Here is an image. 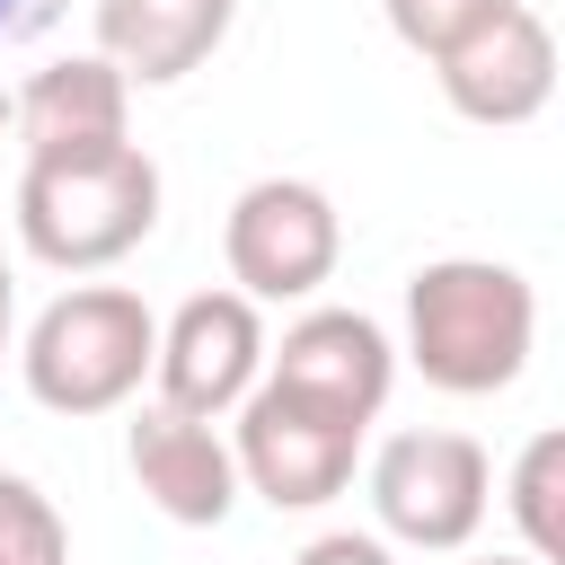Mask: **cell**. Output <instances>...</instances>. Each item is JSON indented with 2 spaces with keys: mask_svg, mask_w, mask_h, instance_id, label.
Segmentation results:
<instances>
[{
  "mask_svg": "<svg viewBox=\"0 0 565 565\" xmlns=\"http://www.w3.org/2000/svg\"><path fill=\"white\" fill-rule=\"evenodd\" d=\"M388 9V35L406 44V53H424V62H441L459 35H477L503 0H380Z\"/></svg>",
  "mask_w": 565,
  "mask_h": 565,
  "instance_id": "obj_15",
  "label": "cell"
},
{
  "mask_svg": "<svg viewBox=\"0 0 565 565\" xmlns=\"http://www.w3.org/2000/svg\"><path fill=\"white\" fill-rule=\"evenodd\" d=\"M230 18L238 0H97V53L141 88H177L221 53Z\"/></svg>",
  "mask_w": 565,
  "mask_h": 565,
  "instance_id": "obj_12",
  "label": "cell"
},
{
  "mask_svg": "<svg viewBox=\"0 0 565 565\" xmlns=\"http://www.w3.org/2000/svg\"><path fill=\"white\" fill-rule=\"evenodd\" d=\"M238 433H230V459H238V486L265 494L274 512H318L353 486V459H362V424L256 380L238 406Z\"/></svg>",
  "mask_w": 565,
  "mask_h": 565,
  "instance_id": "obj_5",
  "label": "cell"
},
{
  "mask_svg": "<svg viewBox=\"0 0 565 565\" xmlns=\"http://www.w3.org/2000/svg\"><path fill=\"white\" fill-rule=\"evenodd\" d=\"M0 124H9V88H0Z\"/></svg>",
  "mask_w": 565,
  "mask_h": 565,
  "instance_id": "obj_20",
  "label": "cell"
},
{
  "mask_svg": "<svg viewBox=\"0 0 565 565\" xmlns=\"http://www.w3.org/2000/svg\"><path fill=\"white\" fill-rule=\"evenodd\" d=\"M9 327H18V282H9V265H0V362H9Z\"/></svg>",
  "mask_w": 565,
  "mask_h": 565,
  "instance_id": "obj_18",
  "label": "cell"
},
{
  "mask_svg": "<svg viewBox=\"0 0 565 565\" xmlns=\"http://www.w3.org/2000/svg\"><path fill=\"white\" fill-rule=\"evenodd\" d=\"M486 503H494V468L450 424H415V433H388L371 450V512L397 547L450 556L486 530Z\"/></svg>",
  "mask_w": 565,
  "mask_h": 565,
  "instance_id": "obj_4",
  "label": "cell"
},
{
  "mask_svg": "<svg viewBox=\"0 0 565 565\" xmlns=\"http://www.w3.org/2000/svg\"><path fill=\"white\" fill-rule=\"evenodd\" d=\"M124 459H132V486H141L177 530H221L230 503H238V459H230L221 424L177 415V406H159V397L124 424Z\"/></svg>",
  "mask_w": 565,
  "mask_h": 565,
  "instance_id": "obj_10",
  "label": "cell"
},
{
  "mask_svg": "<svg viewBox=\"0 0 565 565\" xmlns=\"http://www.w3.org/2000/svg\"><path fill=\"white\" fill-rule=\"evenodd\" d=\"M221 256H230V291H247L256 309L309 300L344 256V221L309 177H256L221 221Z\"/></svg>",
  "mask_w": 565,
  "mask_h": 565,
  "instance_id": "obj_6",
  "label": "cell"
},
{
  "mask_svg": "<svg viewBox=\"0 0 565 565\" xmlns=\"http://www.w3.org/2000/svg\"><path fill=\"white\" fill-rule=\"evenodd\" d=\"M486 565H539V556H486Z\"/></svg>",
  "mask_w": 565,
  "mask_h": 565,
  "instance_id": "obj_19",
  "label": "cell"
},
{
  "mask_svg": "<svg viewBox=\"0 0 565 565\" xmlns=\"http://www.w3.org/2000/svg\"><path fill=\"white\" fill-rule=\"evenodd\" d=\"M291 565H397V556H388V539H371V530H327V539H309Z\"/></svg>",
  "mask_w": 565,
  "mask_h": 565,
  "instance_id": "obj_16",
  "label": "cell"
},
{
  "mask_svg": "<svg viewBox=\"0 0 565 565\" xmlns=\"http://www.w3.org/2000/svg\"><path fill=\"white\" fill-rule=\"evenodd\" d=\"M441 97H450V115H468V124H486V132H512V124H530L547 97H556V35H547V18L530 9V0H503L477 35H459L441 62Z\"/></svg>",
  "mask_w": 565,
  "mask_h": 565,
  "instance_id": "obj_9",
  "label": "cell"
},
{
  "mask_svg": "<svg viewBox=\"0 0 565 565\" xmlns=\"http://www.w3.org/2000/svg\"><path fill=\"white\" fill-rule=\"evenodd\" d=\"M150 380H159V406L221 424L265 380V318H256V300L247 291H194V300H177V318L159 327Z\"/></svg>",
  "mask_w": 565,
  "mask_h": 565,
  "instance_id": "obj_7",
  "label": "cell"
},
{
  "mask_svg": "<svg viewBox=\"0 0 565 565\" xmlns=\"http://www.w3.org/2000/svg\"><path fill=\"white\" fill-rule=\"evenodd\" d=\"M9 124H18L26 159H97V150H124L132 141V79L106 53L44 62L9 97Z\"/></svg>",
  "mask_w": 565,
  "mask_h": 565,
  "instance_id": "obj_11",
  "label": "cell"
},
{
  "mask_svg": "<svg viewBox=\"0 0 565 565\" xmlns=\"http://www.w3.org/2000/svg\"><path fill=\"white\" fill-rule=\"evenodd\" d=\"M62 9H71V0H0V44H26V35H44Z\"/></svg>",
  "mask_w": 565,
  "mask_h": 565,
  "instance_id": "obj_17",
  "label": "cell"
},
{
  "mask_svg": "<svg viewBox=\"0 0 565 565\" xmlns=\"http://www.w3.org/2000/svg\"><path fill=\"white\" fill-rule=\"evenodd\" d=\"M265 380L327 406V415H344V424H371L388 406V388H397V344L362 309H300L282 327V344H265Z\"/></svg>",
  "mask_w": 565,
  "mask_h": 565,
  "instance_id": "obj_8",
  "label": "cell"
},
{
  "mask_svg": "<svg viewBox=\"0 0 565 565\" xmlns=\"http://www.w3.org/2000/svg\"><path fill=\"white\" fill-rule=\"evenodd\" d=\"M150 353H159V318H150L141 291L71 282L62 300L35 309V327L18 344V371H26V397L44 415H115L124 397H141Z\"/></svg>",
  "mask_w": 565,
  "mask_h": 565,
  "instance_id": "obj_3",
  "label": "cell"
},
{
  "mask_svg": "<svg viewBox=\"0 0 565 565\" xmlns=\"http://www.w3.org/2000/svg\"><path fill=\"white\" fill-rule=\"evenodd\" d=\"M539 291L521 265L494 256H433L406 282V362L441 397H494L530 371Z\"/></svg>",
  "mask_w": 565,
  "mask_h": 565,
  "instance_id": "obj_1",
  "label": "cell"
},
{
  "mask_svg": "<svg viewBox=\"0 0 565 565\" xmlns=\"http://www.w3.org/2000/svg\"><path fill=\"white\" fill-rule=\"evenodd\" d=\"M0 565H71V530L53 494L18 468H0Z\"/></svg>",
  "mask_w": 565,
  "mask_h": 565,
  "instance_id": "obj_14",
  "label": "cell"
},
{
  "mask_svg": "<svg viewBox=\"0 0 565 565\" xmlns=\"http://www.w3.org/2000/svg\"><path fill=\"white\" fill-rule=\"evenodd\" d=\"M556 494H565V433L547 424V433L521 441L512 486H503V503L521 521V556H539V565H565V503Z\"/></svg>",
  "mask_w": 565,
  "mask_h": 565,
  "instance_id": "obj_13",
  "label": "cell"
},
{
  "mask_svg": "<svg viewBox=\"0 0 565 565\" xmlns=\"http://www.w3.org/2000/svg\"><path fill=\"white\" fill-rule=\"evenodd\" d=\"M159 230V159L141 141L97 159H26L18 168V238L53 274H106Z\"/></svg>",
  "mask_w": 565,
  "mask_h": 565,
  "instance_id": "obj_2",
  "label": "cell"
}]
</instances>
